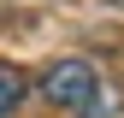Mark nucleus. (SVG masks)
Instances as JSON below:
<instances>
[{
	"mask_svg": "<svg viewBox=\"0 0 124 118\" xmlns=\"http://www.w3.org/2000/svg\"><path fill=\"white\" fill-rule=\"evenodd\" d=\"M41 95L59 112H77V118H106L112 112V88H106V77L89 59H53L41 71Z\"/></svg>",
	"mask_w": 124,
	"mask_h": 118,
	"instance_id": "1",
	"label": "nucleus"
},
{
	"mask_svg": "<svg viewBox=\"0 0 124 118\" xmlns=\"http://www.w3.org/2000/svg\"><path fill=\"white\" fill-rule=\"evenodd\" d=\"M24 95H30V77H24L18 65H0V118L18 112V106H24Z\"/></svg>",
	"mask_w": 124,
	"mask_h": 118,
	"instance_id": "2",
	"label": "nucleus"
},
{
	"mask_svg": "<svg viewBox=\"0 0 124 118\" xmlns=\"http://www.w3.org/2000/svg\"><path fill=\"white\" fill-rule=\"evenodd\" d=\"M118 6H124V0H118Z\"/></svg>",
	"mask_w": 124,
	"mask_h": 118,
	"instance_id": "3",
	"label": "nucleus"
}]
</instances>
